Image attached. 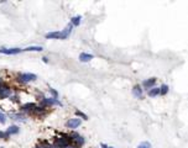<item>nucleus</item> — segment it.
Returning <instances> with one entry per match:
<instances>
[{"label": "nucleus", "mask_w": 188, "mask_h": 148, "mask_svg": "<svg viewBox=\"0 0 188 148\" xmlns=\"http://www.w3.org/2000/svg\"><path fill=\"white\" fill-rule=\"evenodd\" d=\"M9 96H11V89L6 85L0 84V99H5Z\"/></svg>", "instance_id": "obj_5"}, {"label": "nucleus", "mask_w": 188, "mask_h": 148, "mask_svg": "<svg viewBox=\"0 0 188 148\" xmlns=\"http://www.w3.org/2000/svg\"><path fill=\"white\" fill-rule=\"evenodd\" d=\"M50 91L52 92V95H53V98H54V99H57V96H58V92H57V91H56L54 89H52V88H50Z\"/></svg>", "instance_id": "obj_22"}, {"label": "nucleus", "mask_w": 188, "mask_h": 148, "mask_svg": "<svg viewBox=\"0 0 188 148\" xmlns=\"http://www.w3.org/2000/svg\"><path fill=\"white\" fill-rule=\"evenodd\" d=\"M35 148H42V147H41V146H37V147H35Z\"/></svg>", "instance_id": "obj_27"}, {"label": "nucleus", "mask_w": 188, "mask_h": 148, "mask_svg": "<svg viewBox=\"0 0 188 148\" xmlns=\"http://www.w3.org/2000/svg\"><path fill=\"white\" fill-rule=\"evenodd\" d=\"M23 52L21 48H0V53H3V54H17V53H20Z\"/></svg>", "instance_id": "obj_7"}, {"label": "nucleus", "mask_w": 188, "mask_h": 148, "mask_svg": "<svg viewBox=\"0 0 188 148\" xmlns=\"http://www.w3.org/2000/svg\"><path fill=\"white\" fill-rule=\"evenodd\" d=\"M138 148H151V143L150 142H142L138 146Z\"/></svg>", "instance_id": "obj_20"}, {"label": "nucleus", "mask_w": 188, "mask_h": 148, "mask_svg": "<svg viewBox=\"0 0 188 148\" xmlns=\"http://www.w3.org/2000/svg\"><path fill=\"white\" fill-rule=\"evenodd\" d=\"M42 106L48 105V106H62V103L58 99H54V98H44L42 99Z\"/></svg>", "instance_id": "obj_4"}, {"label": "nucleus", "mask_w": 188, "mask_h": 148, "mask_svg": "<svg viewBox=\"0 0 188 148\" xmlns=\"http://www.w3.org/2000/svg\"><path fill=\"white\" fill-rule=\"evenodd\" d=\"M37 106H36V104H33V103H27V104H25V105H23V110L24 111H26V113H30V111H35V109H36Z\"/></svg>", "instance_id": "obj_13"}, {"label": "nucleus", "mask_w": 188, "mask_h": 148, "mask_svg": "<svg viewBox=\"0 0 188 148\" xmlns=\"http://www.w3.org/2000/svg\"><path fill=\"white\" fill-rule=\"evenodd\" d=\"M93 58H94V56L90 54V53H85V52H83V53L79 54V61H81V62H89V61L93 59Z\"/></svg>", "instance_id": "obj_9"}, {"label": "nucleus", "mask_w": 188, "mask_h": 148, "mask_svg": "<svg viewBox=\"0 0 188 148\" xmlns=\"http://www.w3.org/2000/svg\"><path fill=\"white\" fill-rule=\"evenodd\" d=\"M108 148H114V147H108Z\"/></svg>", "instance_id": "obj_30"}, {"label": "nucleus", "mask_w": 188, "mask_h": 148, "mask_svg": "<svg viewBox=\"0 0 188 148\" xmlns=\"http://www.w3.org/2000/svg\"><path fill=\"white\" fill-rule=\"evenodd\" d=\"M69 142H71L69 136H64V137H61V138H56L54 140V147L56 148H67L69 146Z\"/></svg>", "instance_id": "obj_2"}, {"label": "nucleus", "mask_w": 188, "mask_h": 148, "mask_svg": "<svg viewBox=\"0 0 188 148\" xmlns=\"http://www.w3.org/2000/svg\"><path fill=\"white\" fill-rule=\"evenodd\" d=\"M76 115H77V116H79V117H82V119H84V120H87V119H88V116H87L85 114L81 113V111H78V110L76 111Z\"/></svg>", "instance_id": "obj_21"}, {"label": "nucleus", "mask_w": 188, "mask_h": 148, "mask_svg": "<svg viewBox=\"0 0 188 148\" xmlns=\"http://www.w3.org/2000/svg\"><path fill=\"white\" fill-rule=\"evenodd\" d=\"M147 94H148V96H151V98L157 96V95L160 94V88H155V86H154V88H151V89L148 90Z\"/></svg>", "instance_id": "obj_15"}, {"label": "nucleus", "mask_w": 188, "mask_h": 148, "mask_svg": "<svg viewBox=\"0 0 188 148\" xmlns=\"http://www.w3.org/2000/svg\"><path fill=\"white\" fill-rule=\"evenodd\" d=\"M72 25L68 24L67 27L63 30V31H54V32H48L45 35L46 39H51V40H66L67 37L71 35L72 32Z\"/></svg>", "instance_id": "obj_1"}, {"label": "nucleus", "mask_w": 188, "mask_h": 148, "mask_svg": "<svg viewBox=\"0 0 188 148\" xmlns=\"http://www.w3.org/2000/svg\"><path fill=\"white\" fill-rule=\"evenodd\" d=\"M81 20H82L81 16H74V17L71 18V25H72V26H79Z\"/></svg>", "instance_id": "obj_16"}, {"label": "nucleus", "mask_w": 188, "mask_h": 148, "mask_svg": "<svg viewBox=\"0 0 188 148\" xmlns=\"http://www.w3.org/2000/svg\"><path fill=\"white\" fill-rule=\"evenodd\" d=\"M155 84H156V78H150V79H147V80H145V82L142 83V85H144L145 88H147V89L154 88Z\"/></svg>", "instance_id": "obj_12"}, {"label": "nucleus", "mask_w": 188, "mask_h": 148, "mask_svg": "<svg viewBox=\"0 0 188 148\" xmlns=\"http://www.w3.org/2000/svg\"><path fill=\"white\" fill-rule=\"evenodd\" d=\"M10 99H11V100H12L14 103H19V101H20V100H19V98H17L16 95H15V96H11Z\"/></svg>", "instance_id": "obj_24"}, {"label": "nucleus", "mask_w": 188, "mask_h": 148, "mask_svg": "<svg viewBox=\"0 0 188 148\" xmlns=\"http://www.w3.org/2000/svg\"><path fill=\"white\" fill-rule=\"evenodd\" d=\"M69 138H71V141H74V142H76L77 146L84 144V138H83V136H81V135L77 133V132H72V133L69 135Z\"/></svg>", "instance_id": "obj_6"}, {"label": "nucleus", "mask_w": 188, "mask_h": 148, "mask_svg": "<svg viewBox=\"0 0 188 148\" xmlns=\"http://www.w3.org/2000/svg\"><path fill=\"white\" fill-rule=\"evenodd\" d=\"M67 148H77V147H69V146H68V147H67Z\"/></svg>", "instance_id": "obj_28"}, {"label": "nucleus", "mask_w": 188, "mask_h": 148, "mask_svg": "<svg viewBox=\"0 0 188 148\" xmlns=\"http://www.w3.org/2000/svg\"><path fill=\"white\" fill-rule=\"evenodd\" d=\"M6 122V115L3 113V111H0V123L4 125Z\"/></svg>", "instance_id": "obj_19"}, {"label": "nucleus", "mask_w": 188, "mask_h": 148, "mask_svg": "<svg viewBox=\"0 0 188 148\" xmlns=\"http://www.w3.org/2000/svg\"><path fill=\"white\" fill-rule=\"evenodd\" d=\"M167 91H168V85L162 84V85L160 86V94H161V95H166Z\"/></svg>", "instance_id": "obj_18"}, {"label": "nucleus", "mask_w": 188, "mask_h": 148, "mask_svg": "<svg viewBox=\"0 0 188 148\" xmlns=\"http://www.w3.org/2000/svg\"><path fill=\"white\" fill-rule=\"evenodd\" d=\"M23 51H25V52H41L42 47L41 46H30V47L24 48Z\"/></svg>", "instance_id": "obj_14"}, {"label": "nucleus", "mask_w": 188, "mask_h": 148, "mask_svg": "<svg viewBox=\"0 0 188 148\" xmlns=\"http://www.w3.org/2000/svg\"><path fill=\"white\" fill-rule=\"evenodd\" d=\"M82 123V121L79 120V119H71L69 121H67V127H69V128H77L79 125Z\"/></svg>", "instance_id": "obj_8"}, {"label": "nucleus", "mask_w": 188, "mask_h": 148, "mask_svg": "<svg viewBox=\"0 0 188 148\" xmlns=\"http://www.w3.org/2000/svg\"><path fill=\"white\" fill-rule=\"evenodd\" d=\"M102 147H103V148H108V146H106V144H104V143H102Z\"/></svg>", "instance_id": "obj_26"}, {"label": "nucleus", "mask_w": 188, "mask_h": 148, "mask_svg": "<svg viewBox=\"0 0 188 148\" xmlns=\"http://www.w3.org/2000/svg\"><path fill=\"white\" fill-rule=\"evenodd\" d=\"M133 94L135 98L138 99H141L142 98V89H141V85H135L133 88Z\"/></svg>", "instance_id": "obj_10"}, {"label": "nucleus", "mask_w": 188, "mask_h": 148, "mask_svg": "<svg viewBox=\"0 0 188 148\" xmlns=\"http://www.w3.org/2000/svg\"><path fill=\"white\" fill-rule=\"evenodd\" d=\"M9 136L6 135V132H2V131H0V138H8Z\"/></svg>", "instance_id": "obj_23"}, {"label": "nucleus", "mask_w": 188, "mask_h": 148, "mask_svg": "<svg viewBox=\"0 0 188 148\" xmlns=\"http://www.w3.org/2000/svg\"><path fill=\"white\" fill-rule=\"evenodd\" d=\"M19 131H20L19 126H16V125H11V126L6 130V135H8V136H10V135H16V133H19Z\"/></svg>", "instance_id": "obj_11"}, {"label": "nucleus", "mask_w": 188, "mask_h": 148, "mask_svg": "<svg viewBox=\"0 0 188 148\" xmlns=\"http://www.w3.org/2000/svg\"><path fill=\"white\" fill-rule=\"evenodd\" d=\"M36 79H37L36 74H32V73H23L19 76V80L21 83H29V82H33Z\"/></svg>", "instance_id": "obj_3"}, {"label": "nucleus", "mask_w": 188, "mask_h": 148, "mask_svg": "<svg viewBox=\"0 0 188 148\" xmlns=\"http://www.w3.org/2000/svg\"><path fill=\"white\" fill-rule=\"evenodd\" d=\"M10 117L12 120H16V121H25V117L20 114H10Z\"/></svg>", "instance_id": "obj_17"}, {"label": "nucleus", "mask_w": 188, "mask_h": 148, "mask_svg": "<svg viewBox=\"0 0 188 148\" xmlns=\"http://www.w3.org/2000/svg\"><path fill=\"white\" fill-rule=\"evenodd\" d=\"M0 148H4V147H0Z\"/></svg>", "instance_id": "obj_32"}, {"label": "nucleus", "mask_w": 188, "mask_h": 148, "mask_svg": "<svg viewBox=\"0 0 188 148\" xmlns=\"http://www.w3.org/2000/svg\"><path fill=\"white\" fill-rule=\"evenodd\" d=\"M51 148H56V147H51Z\"/></svg>", "instance_id": "obj_31"}, {"label": "nucleus", "mask_w": 188, "mask_h": 148, "mask_svg": "<svg viewBox=\"0 0 188 148\" xmlns=\"http://www.w3.org/2000/svg\"><path fill=\"white\" fill-rule=\"evenodd\" d=\"M2 83H3V82H2V79H0V84H2Z\"/></svg>", "instance_id": "obj_29"}, {"label": "nucleus", "mask_w": 188, "mask_h": 148, "mask_svg": "<svg viewBox=\"0 0 188 148\" xmlns=\"http://www.w3.org/2000/svg\"><path fill=\"white\" fill-rule=\"evenodd\" d=\"M42 59H44V62H45V63H47V62H48V59H47V58H46V57H44V58H42Z\"/></svg>", "instance_id": "obj_25"}]
</instances>
